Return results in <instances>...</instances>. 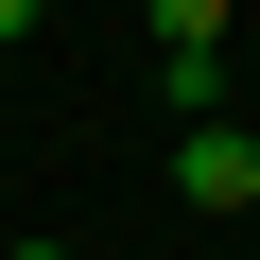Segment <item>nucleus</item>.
Here are the masks:
<instances>
[{"label":"nucleus","instance_id":"f257e3e1","mask_svg":"<svg viewBox=\"0 0 260 260\" xmlns=\"http://www.w3.org/2000/svg\"><path fill=\"white\" fill-rule=\"evenodd\" d=\"M225 35H243L225 0H156V70H174V104H191V121H225Z\"/></svg>","mask_w":260,"mask_h":260},{"label":"nucleus","instance_id":"f03ea898","mask_svg":"<svg viewBox=\"0 0 260 260\" xmlns=\"http://www.w3.org/2000/svg\"><path fill=\"white\" fill-rule=\"evenodd\" d=\"M174 191L191 208H260V139H243V121H191V139H174Z\"/></svg>","mask_w":260,"mask_h":260},{"label":"nucleus","instance_id":"20e7f679","mask_svg":"<svg viewBox=\"0 0 260 260\" xmlns=\"http://www.w3.org/2000/svg\"><path fill=\"white\" fill-rule=\"evenodd\" d=\"M0 260H70V243H0Z\"/></svg>","mask_w":260,"mask_h":260},{"label":"nucleus","instance_id":"7ed1b4c3","mask_svg":"<svg viewBox=\"0 0 260 260\" xmlns=\"http://www.w3.org/2000/svg\"><path fill=\"white\" fill-rule=\"evenodd\" d=\"M18 35H35V18H18V0H0V70H18Z\"/></svg>","mask_w":260,"mask_h":260}]
</instances>
